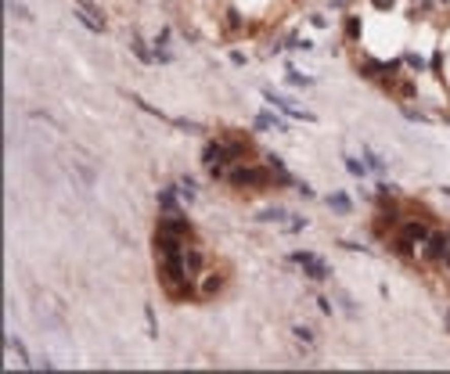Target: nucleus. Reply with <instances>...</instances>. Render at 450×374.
<instances>
[{
    "label": "nucleus",
    "mask_w": 450,
    "mask_h": 374,
    "mask_svg": "<svg viewBox=\"0 0 450 374\" xmlns=\"http://www.w3.org/2000/svg\"><path fill=\"white\" fill-rule=\"evenodd\" d=\"M227 184L231 187H245V191H263V187H274V173H270V165L234 162L227 169Z\"/></svg>",
    "instance_id": "1"
},
{
    "label": "nucleus",
    "mask_w": 450,
    "mask_h": 374,
    "mask_svg": "<svg viewBox=\"0 0 450 374\" xmlns=\"http://www.w3.org/2000/svg\"><path fill=\"white\" fill-rule=\"evenodd\" d=\"M450 248V234L446 230H429V237L418 245V259L422 263H439V256Z\"/></svg>",
    "instance_id": "2"
},
{
    "label": "nucleus",
    "mask_w": 450,
    "mask_h": 374,
    "mask_svg": "<svg viewBox=\"0 0 450 374\" xmlns=\"http://www.w3.org/2000/svg\"><path fill=\"white\" fill-rule=\"evenodd\" d=\"M195 284H198V299H216L227 288V274H202Z\"/></svg>",
    "instance_id": "3"
},
{
    "label": "nucleus",
    "mask_w": 450,
    "mask_h": 374,
    "mask_svg": "<svg viewBox=\"0 0 450 374\" xmlns=\"http://www.w3.org/2000/svg\"><path fill=\"white\" fill-rule=\"evenodd\" d=\"M389 252H393V256H400L403 263H411V259H418V245L396 230V234H389Z\"/></svg>",
    "instance_id": "4"
},
{
    "label": "nucleus",
    "mask_w": 450,
    "mask_h": 374,
    "mask_svg": "<svg viewBox=\"0 0 450 374\" xmlns=\"http://www.w3.org/2000/svg\"><path fill=\"white\" fill-rule=\"evenodd\" d=\"M396 230H400L403 237H411L414 245H422V241L429 237V230H432V227H429L425 220H400V227H396Z\"/></svg>",
    "instance_id": "5"
},
{
    "label": "nucleus",
    "mask_w": 450,
    "mask_h": 374,
    "mask_svg": "<svg viewBox=\"0 0 450 374\" xmlns=\"http://www.w3.org/2000/svg\"><path fill=\"white\" fill-rule=\"evenodd\" d=\"M184 263H187V274H191L195 281L206 274V252H202V248H195L191 241H187V248H184Z\"/></svg>",
    "instance_id": "6"
},
{
    "label": "nucleus",
    "mask_w": 450,
    "mask_h": 374,
    "mask_svg": "<svg viewBox=\"0 0 450 374\" xmlns=\"http://www.w3.org/2000/svg\"><path fill=\"white\" fill-rule=\"evenodd\" d=\"M303 270H306V277H310V281H328V277H332V266L324 263V259H317V256H313Z\"/></svg>",
    "instance_id": "7"
},
{
    "label": "nucleus",
    "mask_w": 450,
    "mask_h": 374,
    "mask_svg": "<svg viewBox=\"0 0 450 374\" xmlns=\"http://www.w3.org/2000/svg\"><path fill=\"white\" fill-rule=\"evenodd\" d=\"M158 205H162V213H184L180 201H177V191H162L158 194Z\"/></svg>",
    "instance_id": "8"
},
{
    "label": "nucleus",
    "mask_w": 450,
    "mask_h": 374,
    "mask_svg": "<svg viewBox=\"0 0 450 374\" xmlns=\"http://www.w3.org/2000/svg\"><path fill=\"white\" fill-rule=\"evenodd\" d=\"M79 22H83V25H90L94 32H101V29H105V22L98 18V11H94V8H83V11H79Z\"/></svg>",
    "instance_id": "9"
},
{
    "label": "nucleus",
    "mask_w": 450,
    "mask_h": 374,
    "mask_svg": "<svg viewBox=\"0 0 450 374\" xmlns=\"http://www.w3.org/2000/svg\"><path fill=\"white\" fill-rule=\"evenodd\" d=\"M324 201H328V205H332L335 213H349V209H353V201H349L346 194H328V198H324Z\"/></svg>",
    "instance_id": "10"
},
{
    "label": "nucleus",
    "mask_w": 450,
    "mask_h": 374,
    "mask_svg": "<svg viewBox=\"0 0 450 374\" xmlns=\"http://www.w3.org/2000/svg\"><path fill=\"white\" fill-rule=\"evenodd\" d=\"M256 130H284L274 115H256Z\"/></svg>",
    "instance_id": "11"
},
{
    "label": "nucleus",
    "mask_w": 450,
    "mask_h": 374,
    "mask_svg": "<svg viewBox=\"0 0 450 374\" xmlns=\"http://www.w3.org/2000/svg\"><path fill=\"white\" fill-rule=\"evenodd\" d=\"M284 216H288L284 209H263V213H260V220H263V223H281Z\"/></svg>",
    "instance_id": "12"
},
{
    "label": "nucleus",
    "mask_w": 450,
    "mask_h": 374,
    "mask_svg": "<svg viewBox=\"0 0 450 374\" xmlns=\"http://www.w3.org/2000/svg\"><path fill=\"white\" fill-rule=\"evenodd\" d=\"M364 158H367V162H364L367 169H375V173H382V169H385V162H382V158H378L375 151H364Z\"/></svg>",
    "instance_id": "13"
},
{
    "label": "nucleus",
    "mask_w": 450,
    "mask_h": 374,
    "mask_svg": "<svg viewBox=\"0 0 450 374\" xmlns=\"http://www.w3.org/2000/svg\"><path fill=\"white\" fill-rule=\"evenodd\" d=\"M346 169H349L353 177H364V173H367V165H364V162H357V158H346Z\"/></svg>",
    "instance_id": "14"
},
{
    "label": "nucleus",
    "mask_w": 450,
    "mask_h": 374,
    "mask_svg": "<svg viewBox=\"0 0 450 374\" xmlns=\"http://www.w3.org/2000/svg\"><path fill=\"white\" fill-rule=\"evenodd\" d=\"M288 259H292V263H296V266H306V263H310V259H313V252H292V256H288Z\"/></svg>",
    "instance_id": "15"
},
{
    "label": "nucleus",
    "mask_w": 450,
    "mask_h": 374,
    "mask_svg": "<svg viewBox=\"0 0 450 374\" xmlns=\"http://www.w3.org/2000/svg\"><path fill=\"white\" fill-rule=\"evenodd\" d=\"M288 83H296V87H310V79H306V76H299L296 69H288Z\"/></svg>",
    "instance_id": "16"
},
{
    "label": "nucleus",
    "mask_w": 450,
    "mask_h": 374,
    "mask_svg": "<svg viewBox=\"0 0 450 374\" xmlns=\"http://www.w3.org/2000/svg\"><path fill=\"white\" fill-rule=\"evenodd\" d=\"M296 338L310 346V342H313V331H310V327H296Z\"/></svg>",
    "instance_id": "17"
},
{
    "label": "nucleus",
    "mask_w": 450,
    "mask_h": 374,
    "mask_svg": "<svg viewBox=\"0 0 450 374\" xmlns=\"http://www.w3.org/2000/svg\"><path fill=\"white\" fill-rule=\"evenodd\" d=\"M317 310H320V313H332V302H328V299L320 295V299H317Z\"/></svg>",
    "instance_id": "18"
},
{
    "label": "nucleus",
    "mask_w": 450,
    "mask_h": 374,
    "mask_svg": "<svg viewBox=\"0 0 450 374\" xmlns=\"http://www.w3.org/2000/svg\"><path fill=\"white\" fill-rule=\"evenodd\" d=\"M346 29H349V36H357V32H360V22H357V18H349V22H346Z\"/></svg>",
    "instance_id": "19"
},
{
    "label": "nucleus",
    "mask_w": 450,
    "mask_h": 374,
    "mask_svg": "<svg viewBox=\"0 0 450 374\" xmlns=\"http://www.w3.org/2000/svg\"><path fill=\"white\" fill-rule=\"evenodd\" d=\"M393 4H396V0H375V8H382V11H389Z\"/></svg>",
    "instance_id": "20"
},
{
    "label": "nucleus",
    "mask_w": 450,
    "mask_h": 374,
    "mask_svg": "<svg viewBox=\"0 0 450 374\" xmlns=\"http://www.w3.org/2000/svg\"><path fill=\"white\" fill-rule=\"evenodd\" d=\"M446 331H450V310H446Z\"/></svg>",
    "instance_id": "21"
}]
</instances>
